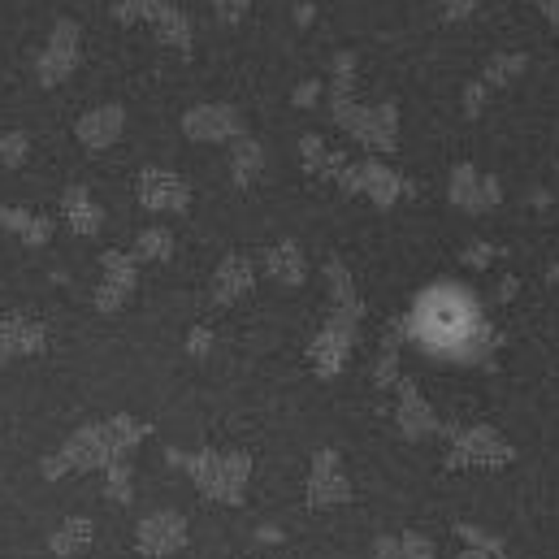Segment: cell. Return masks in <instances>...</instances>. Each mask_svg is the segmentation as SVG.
<instances>
[{
	"label": "cell",
	"mask_w": 559,
	"mask_h": 559,
	"mask_svg": "<svg viewBox=\"0 0 559 559\" xmlns=\"http://www.w3.org/2000/svg\"><path fill=\"white\" fill-rule=\"evenodd\" d=\"M148 438V425L135 421V416H109V421H96V425H83L74 429L70 438L61 442V451H52L39 473L48 481H57L65 473H87V468H104L113 460H126L139 442Z\"/></svg>",
	"instance_id": "1"
},
{
	"label": "cell",
	"mask_w": 559,
	"mask_h": 559,
	"mask_svg": "<svg viewBox=\"0 0 559 559\" xmlns=\"http://www.w3.org/2000/svg\"><path fill=\"white\" fill-rule=\"evenodd\" d=\"M412 334L421 343L438 347V351H460V356H473L486 338V325L477 321V308L468 304L464 295L447 291H425L421 304H416V317H412Z\"/></svg>",
	"instance_id": "2"
},
{
	"label": "cell",
	"mask_w": 559,
	"mask_h": 559,
	"mask_svg": "<svg viewBox=\"0 0 559 559\" xmlns=\"http://www.w3.org/2000/svg\"><path fill=\"white\" fill-rule=\"evenodd\" d=\"M78 52H83V31H78L74 18H61V22L48 31L44 48H39V57H35V78H39V87H57V83H65V78L74 74V65H78Z\"/></svg>",
	"instance_id": "3"
},
{
	"label": "cell",
	"mask_w": 559,
	"mask_h": 559,
	"mask_svg": "<svg viewBox=\"0 0 559 559\" xmlns=\"http://www.w3.org/2000/svg\"><path fill=\"white\" fill-rule=\"evenodd\" d=\"M169 460L174 464H187L191 477L200 481L208 494H217V499H239L243 490V477H247V455H178L169 451Z\"/></svg>",
	"instance_id": "4"
},
{
	"label": "cell",
	"mask_w": 559,
	"mask_h": 559,
	"mask_svg": "<svg viewBox=\"0 0 559 559\" xmlns=\"http://www.w3.org/2000/svg\"><path fill=\"white\" fill-rule=\"evenodd\" d=\"M48 338H52L48 321L26 317V312H0V364L39 356L48 347Z\"/></svg>",
	"instance_id": "5"
},
{
	"label": "cell",
	"mask_w": 559,
	"mask_h": 559,
	"mask_svg": "<svg viewBox=\"0 0 559 559\" xmlns=\"http://www.w3.org/2000/svg\"><path fill=\"white\" fill-rule=\"evenodd\" d=\"M135 256L126 252H104L100 256V286H96V308L100 312H117L135 291Z\"/></svg>",
	"instance_id": "6"
},
{
	"label": "cell",
	"mask_w": 559,
	"mask_h": 559,
	"mask_svg": "<svg viewBox=\"0 0 559 559\" xmlns=\"http://www.w3.org/2000/svg\"><path fill=\"white\" fill-rule=\"evenodd\" d=\"M139 204L152 213H182L191 204V187L169 169H143L139 174Z\"/></svg>",
	"instance_id": "7"
},
{
	"label": "cell",
	"mask_w": 559,
	"mask_h": 559,
	"mask_svg": "<svg viewBox=\"0 0 559 559\" xmlns=\"http://www.w3.org/2000/svg\"><path fill=\"white\" fill-rule=\"evenodd\" d=\"M122 130H126V109H122V104H100V109H87L74 122V135H78V143H83L87 152L113 148Z\"/></svg>",
	"instance_id": "8"
},
{
	"label": "cell",
	"mask_w": 559,
	"mask_h": 559,
	"mask_svg": "<svg viewBox=\"0 0 559 559\" xmlns=\"http://www.w3.org/2000/svg\"><path fill=\"white\" fill-rule=\"evenodd\" d=\"M182 130H187L191 139H200V143H217V139L239 135L243 122H239V113H234L230 104H200V109H191L187 117H182Z\"/></svg>",
	"instance_id": "9"
},
{
	"label": "cell",
	"mask_w": 559,
	"mask_h": 559,
	"mask_svg": "<svg viewBox=\"0 0 559 559\" xmlns=\"http://www.w3.org/2000/svg\"><path fill=\"white\" fill-rule=\"evenodd\" d=\"M351 330L356 325H347V321H330L325 330L317 334V343H312V369H317L321 377H334L338 369H343V360H347V347H351Z\"/></svg>",
	"instance_id": "10"
},
{
	"label": "cell",
	"mask_w": 559,
	"mask_h": 559,
	"mask_svg": "<svg viewBox=\"0 0 559 559\" xmlns=\"http://www.w3.org/2000/svg\"><path fill=\"white\" fill-rule=\"evenodd\" d=\"M143 22H148L156 35H161V44L178 48V52H191V18L178 5H169V0H148V9H143Z\"/></svg>",
	"instance_id": "11"
},
{
	"label": "cell",
	"mask_w": 559,
	"mask_h": 559,
	"mask_svg": "<svg viewBox=\"0 0 559 559\" xmlns=\"http://www.w3.org/2000/svg\"><path fill=\"white\" fill-rule=\"evenodd\" d=\"M182 538H187V529H182V516L174 512H161V516H148L139 525L135 533V546L143 555H169V551H178Z\"/></svg>",
	"instance_id": "12"
},
{
	"label": "cell",
	"mask_w": 559,
	"mask_h": 559,
	"mask_svg": "<svg viewBox=\"0 0 559 559\" xmlns=\"http://www.w3.org/2000/svg\"><path fill=\"white\" fill-rule=\"evenodd\" d=\"M0 230L13 234V239H22V247H44L52 239V217L35 213V208L5 204V208H0Z\"/></svg>",
	"instance_id": "13"
},
{
	"label": "cell",
	"mask_w": 559,
	"mask_h": 559,
	"mask_svg": "<svg viewBox=\"0 0 559 559\" xmlns=\"http://www.w3.org/2000/svg\"><path fill=\"white\" fill-rule=\"evenodd\" d=\"M61 213H65V226H70L74 234H96L100 230V221H104V213H100V204L91 200V191L83 187V182H70V187L61 191Z\"/></svg>",
	"instance_id": "14"
},
{
	"label": "cell",
	"mask_w": 559,
	"mask_h": 559,
	"mask_svg": "<svg viewBox=\"0 0 559 559\" xmlns=\"http://www.w3.org/2000/svg\"><path fill=\"white\" fill-rule=\"evenodd\" d=\"M451 200L460 204V208H468V213H477V208H486V204L499 200V182L481 178L473 165H460L451 174Z\"/></svg>",
	"instance_id": "15"
},
{
	"label": "cell",
	"mask_w": 559,
	"mask_h": 559,
	"mask_svg": "<svg viewBox=\"0 0 559 559\" xmlns=\"http://www.w3.org/2000/svg\"><path fill=\"white\" fill-rule=\"evenodd\" d=\"M252 291V265H247V256H226L213 278V295L217 304H230V299H239Z\"/></svg>",
	"instance_id": "16"
},
{
	"label": "cell",
	"mask_w": 559,
	"mask_h": 559,
	"mask_svg": "<svg viewBox=\"0 0 559 559\" xmlns=\"http://www.w3.org/2000/svg\"><path fill=\"white\" fill-rule=\"evenodd\" d=\"M87 546H91V520H83V516L61 520V525L48 533V551L57 559H74V555H83Z\"/></svg>",
	"instance_id": "17"
},
{
	"label": "cell",
	"mask_w": 559,
	"mask_h": 559,
	"mask_svg": "<svg viewBox=\"0 0 559 559\" xmlns=\"http://www.w3.org/2000/svg\"><path fill=\"white\" fill-rule=\"evenodd\" d=\"M334 499H347V481L338 473V460L330 451L317 455V468H312V503H334Z\"/></svg>",
	"instance_id": "18"
},
{
	"label": "cell",
	"mask_w": 559,
	"mask_h": 559,
	"mask_svg": "<svg viewBox=\"0 0 559 559\" xmlns=\"http://www.w3.org/2000/svg\"><path fill=\"white\" fill-rule=\"evenodd\" d=\"M299 152H304V169L312 178H343V156H334V152H325V143L317 135H308V139H299Z\"/></svg>",
	"instance_id": "19"
},
{
	"label": "cell",
	"mask_w": 559,
	"mask_h": 559,
	"mask_svg": "<svg viewBox=\"0 0 559 559\" xmlns=\"http://www.w3.org/2000/svg\"><path fill=\"white\" fill-rule=\"evenodd\" d=\"M265 269H269L278 282H286V286H299V282H304V252H299L295 243H278V247H273V252H269Z\"/></svg>",
	"instance_id": "20"
},
{
	"label": "cell",
	"mask_w": 559,
	"mask_h": 559,
	"mask_svg": "<svg viewBox=\"0 0 559 559\" xmlns=\"http://www.w3.org/2000/svg\"><path fill=\"white\" fill-rule=\"evenodd\" d=\"M230 165H234V182H239V187H252L256 174H260V165H265V156H260L256 139H243V135H239V143H234V156H230Z\"/></svg>",
	"instance_id": "21"
},
{
	"label": "cell",
	"mask_w": 559,
	"mask_h": 559,
	"mask_svg": "<svg viewBox=\"0 0 559 559\" xmlns=\"http://www.w3.org/2000/svg\"><path fill=\"white\" fill-rule=\"evenodd\" d=\"M399 416H403V429L416 438V434H425V429H434V416H429L425 408V399L412 390V382H403V403H399Z\"/></svg>",
	"instance_id": "22"
},
{
	"label": "cell",
	"mask_w": 559,
	"mask_h": 559,
	"mask_svg": "<svg viewBox=\"0 0 559 559\" xmlns=\"http://www.w3.org/2000/svg\"><path fill=\"white\" fill-rule=\"evenodd\" d=\"M529 65L525 52H499V57H490L486 61V74H481V83L494 87V83H507V78H516L520 70Z\"/></svg>",
	"instance_id": "23"
},
{
	"label": "cell",
	"mask_w": 559,
	"mask_h": 559,
	"mask_svg": "<svg viewBox=\"0 0 559 559\" xmlns=\"http://www.w3.org/2000/svg\"><path fill=\"white\" fill-rule=\"evenodd\" d=\"M169 252H174V234L161 230V226L143 230L139 239H135V256H139V260H165Z\"/></svg>",
	"instance_id": "24"
},
{
	"label": "cell",
	"mask_w": 559,
	"mask_h": 559,
	"mask_svg": "<svg viewBox=\"0 0 559 559\" xmlns=\"http://www.w3.org/2000/svg\"><path fill=\"white\" fill-rule=\"evenodd\" d=\"M104 494H109L113 503H130V464L126 460L104 464Z\"/></svg>",
	"instance_id": "25"
},
{
	"label": "cell",
	"mask_w": 559,
	"mask_h": 559,
	"mask_svg": "<svg viewBox=\"0 0 559 559\" xmlns=\"http://www.w3.org/2000/svg\"><path fill=\"white\" fill-rule=\"evenodd\" d=\"M26 156H31V139H26L22 130H5V135H0V165L18 169Z\"/></svg>",
	"instance_id": "26"
},
{
	"label": "cell",
	"mask_w": 559,
	"mask_h": 559,
	"mask_svg": "<svg viewBox=\"0 0 559 559\" xmlns=\"http://www.w3.org/2000/svg\"><path fill=\"white\" fill-rule=\"evenodd\" d=\"M247 5H252V0H213V13L221 22H239L247 13Z\"/></svg>",
	"instance_id": "27"
},
{
	"label": "cell",
	"mask_w": 559,
	"mask_h": 559,
	"mask_svg": "<svg viewBox=\"0 0 559 559\" xmlns=\"http://www.w3.org/2000/svg\"><path fill=\"white\" fill-rule=\"evenodd\" d=\"M473 9H477V0H442V13H447L451 22H464V18H473Z\"/></svg>",
	"instance_id": "28"
},
{
	"label": "cell",
	"mask_w": 559,
	"mask_h": 559,
	"mask_svg": "<svg viewBox=\"0 0 559 559\" xmlns=\"http://www.w3.org/2000/svg\"><path fill=\"white\" fill-rule=\"evenodd\" d=\"M481 100H486V83L477 78V83H468V91H464V113L477 117L481 113Z\"/></svg>",
	"instance_id": "29"
},
{
	"label": "cell",
	"mask_w": 559,
	"mask_h": 559,
	"mask_svg": "<svg viewBox=\"0 0 559 559\" xmlns=\"http://www.w3.org/2000/svg\"><path fill=\"white\" fill-rule=\"evenodd\" d=\"M187 347H191V356H204V351L213 347V334H208L204 325H200V330H191V334H187Z\"/></svg>",
	"instance_id": "30"
},
{
	"label": "cell",
	"mask_w": 559,
	"mask_h": 559,
	"mask_svg": "<svg viewBox=\"0 0 559 559\" xmlns=\"http://www.w3.org/2000/svg\"><path fill=\"white\" fill-rule=\"evenodd\" d=\"M317 96H321V83H299L291 100H295V104H312V100H317Z\"/></svg>",
	"instance_id": "31"
},
{
	"label": "cell",
	"mask_w": 559,
	"mask_h": 559,
	"mask_svg": "<svg viewBox=\"0 0 559 559\" xmlns=\"http://www.w3.org/2000/svg\"><path fill=\"white\" fill-rule=\"evenodd\" d=\"M464 260H468V265H486V260H490V247H486V243H473V247L464 252Z\"/></svg>",
	"instance_id": "32"
},
{
	"label": "cell",
	"mask_w": 559,
	"mask_h": 559,
	"mask_svg": "<svg viewBox=\"0 0 559 559\" xmlns=\"http://www.w3.org/2000/svg\"><path fill=\"white\" fill-rule=\"evenodd\" d=\"M312 18H317V5H308V0H304V5L295 9V22H299V26H308Z\"/></svg>",
	"instance_id": "33"
},
{
	"label": "cell",
	"mask_w": 559,
	"mask_h": 559,
	"mask_svg": "<svg viewBox=\"0 0 559 559\" xmlns=\"http://www.w3.org/2000/svg\"><path fill=\"white\" fill-rule=\"evenodd\" d=\"M542 13H546V22L559 31V0H542Z\"/></svg>",
	"instance_id": "34"
},
{
	"label": "cell",
	"mask_w": 559,
	"mask_h": 559,
	"mask_svg": "<svg viewBox=\"0 0 559 559\" xmlns=\"http://www.w3.org/2000/svg\"><path fill=\"white\" fill-rule=\"evenodd\" d=\"M551 282H559V269H551Z\"/></svg>",
	"instance_id": "35"
},
{
	"label": "cell",
	"mask_w": 559,
	"mask_h": 559,
	"mask_svg": "<svg viewBox=\"0 0 559 559\" xmlns=\"http://www.w3.org/2000/svg\"><path fill=\"white\" fill-rule=\"evenodd\" d=\"M529 5H542V0H529Z\"/></svg>",
	"instance_id": "36"
}]
</instances>
